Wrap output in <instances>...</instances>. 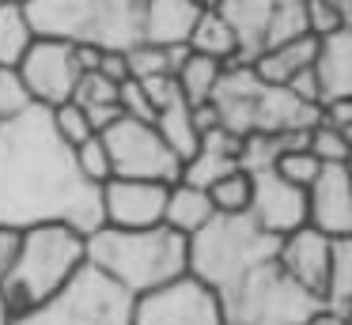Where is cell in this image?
<instances>
[{"mask_svg":"<svg viewBox=\"0 0 352 325\" xmlns=\"http://www.w3.org/2000/svg\"><path fill=\"white\" fill-rule=\"evenodd\" d=\"M72 159H76V170L84 174L91 186H102V181L110 178V155H107V144L99 140V133H95L91 140L76 144V148H72Z\"/></svg>","mask_w":352,"mask_h":325,"instance_id":"obj_28","label":"cell"},{"mask_svg":"<svg viewBox=\"0 0 352 325\" xmlns=\"http://www.w3.org/2000/svg\"><path fill=\"white\" fill-rule=\"evenodd\" d=\"M38 38L95 49H133L140 42V0H23Z\"/></svg>","mask_w":352,"mask_h":325,"instance_id":"obj_5","label":"cell"},{"mask_svg":"<svg viewBox=\"0 0 352 325\" xmlns=\"http://www.w3.org/2000/svg\"><path fill=\"white\" fill-rule=\"evenodd\" d=\"M87 265L107 272L114 284L137 295L190 272V238L170 227H107L99 223L87 234Z\"/></svg>","mask_w":352,"mask_h":325,"instance_id":"obj_2","label":"cell"},{"mask_svg":"<svg viewBox=\"0 0 352 325\" xmlns=\"http://www.w3.org/2000/svg\"><path fill=\"white\" fill-rule=\"evenodd\" d=\"M201 12L197 0H140V42L186 45Z\"/></svg>","mask_w":352,"mask_h":325,"instance_id":"obj_15","label":"cell"},{"mask_svg":"<svg viewBox=\"0 0 352 325\" xmlns=\"http://www.w3.org/2000/svg\"><path fill=\"white\" fill-rule=\"evenodd\" d=\"M12 325H133V295L84 261L57 291Z\"/></svg>","mask_w":352,"mask_h":325,"instance_id":"obj_6","label":"cell"},{"mask_svg":"<svg viewBox=\"0 0 352 325\" xmlns=\"http://www.w3.org/2000/svg\"><path fill=\"white\" fill-rule=\"evenodd\" d=\"M307 193V223L326 238H352V178L349 163H326Z\"/></svg>","mask_w":352,"mask_h":325,"instance_id":"obj_12","label":"cell"},{"mask_svg":"<svg viewBox=\"0 0 352 325\" xmlns=\"http://www.w3.org/2000/svg\"><path fill=\"white\" fill-rule=\"evenodd\" d=\"M19 87H23L27 102L34 106H57L69 102L72 91H76L80 76V57L72 42H57V38H34L27 45V53L16 65Z\"/></svg>","mask_w":352,"mask_h":325,"instance_id":"obj_9","label":"cell"},{"mask_svg":"<svg viewBox=\"0 0 352 325\" xmlns=\"http://www.w3.org/2000/svg\"><path fill=\"white\" fill-rule=\"evenodd\" d=\"M155 133L163 136V140H167V148L175 151L178 159H190L193 155V148H197V128H193V113H190V102H186L182 95L178 98H170L167 106H163V110H155Z\"/></svg>","mask_w":352,"mask_h":325,"instance_id":"obj_20","label":"cell"},{"mask_svg":"<svg viewBox=\"0 0 352 325\" xmlns=\"http://www.w3.org/2000/svg\"><path fill=\"white\" fill-rule=\"evenodd\" d=\"M318 121H326V125L349 133V128H352V98H333V102H322L318 106Z\"/></svg>","mask_w":352,"mask_h":325,"instance_id":"obj_33","label":"cell"},{"mask_svg":"<svg viewBox=\"0 0 352 325\" xmlns=\"http://www.w3.org/2000/svg\"><path fill=\"white\" fill-rule=\"evenodd\" d=\"M50 121H54V133L61 136L69 148H76V144H84V140H91V136H95L87 113L80 110L76 102H57V106H50Z\"/></svg>","mask_w":352,"mask_h":325,"instance_id":"obj_26","label":"cell"},{"mask_svg":"<svg viewBox=\"0 0 352 325\" xmlns=\"http://www.w3.org/2000/svg\"><path fill=\"white\" fill-rule=\"evenodd\" d=\"M246 216L273 238H284L296 227L307 223V193L292 181H284L276 170L250 174V208Z\"/></svg>","mask_w":352,"mask_h":325,"instance_id":"obj_11","label":"cell"},{"mask_svg":"<svg viewBox=\"0 0 352 325\" xmlns=\"http://www.w3.org/2000/svg\"><path fill=\"white\" fill-rule=\"evenodd\" d=\"M329 249H333V238H326V234L314 231L311 223H303L292 234L276 238V265L284 269V276L296 280L303 291H311L314 299L322 302L326 272H329Z\"/></svg>","mask_w":352,"mask_h":325,"instance_id":"obj_13","label":"cell"},{"mask_svg":"<svg viewBox=\"0 0 352 325\" xmlns=\"http://www.w3.org/2000/svg\"><path fill=\"white\" fill-rule=\"evenodd\" d=\"M322 4H329L333 12H341V15H349V19H352V0H322Z\"/></svg>","mask_w":352,"mask_h":325,"instance_id":"obj_37","label":"cell"},{"mask_svg":"<svg viewBox=\"0 0 352 325\" xmlns=\"http://www.w3.org/2000/svg\"><path fill=\"white\" fill-rule=\"evenodd\" d=\"M223 76V65L212 57H201V53H186V60L175 68V83H178V95L186 98L190 106L208 102Z\"/></svg>","mask_w":352,"mask_h":325,"instance_id":"obj_21","label":"cell"},{"mask_svg":"<svg viewBox=\"0 0 352 325\" xmlns=\"http://www.w3.org/2000/svg\"><path fill=\"white\" fill-rule=\"evenodd\" d=\"M311 57H314V38L303 34V38H292V42L273 45V49H261L258 57L250 60V68H254V76H258V80L284 87V83H288L296 72L311 68Z\"/></svg>","mask_w":352,"mask_h":325,"instance_id":"obj_18","label":"cell"},{"mask_svg":"<svg viewBox=\"0 0 352 325\" xmlns=\"http://www.w3.org/2000/svg\"><path fill=\"white\" fill-rule=\"evenodd\" d=\"M269 8H288V4H303V0H265Z\"/></svg>","mask_w":352,"mask_h":325,"instance_id":"obj_38","label":"cell"},{"mask_svg":"<svg viewBox=\"0 0 352 325\" xmlns=\"http://www.w3.org/2000/svg\"><path fill=\"white\" fill-rule=\"evenodd\" d=\"M303 23H307V34L311 38H322V34H333V30L352 27L349 15L333 12V8L322 4V0H303Z\"/></svg>","mask_w":352,"mask_h":325,"instance_id":"obj_29","label":"cell"},{"mask_svg":"<svg viewBox=\"0 0 352 325\" xmlns=\"http://www.w3.org/2000/svg\"><path fill=\"white\" fill-rule=\"evenodd\" d=\"M140 87H144V95H148V102H152V110H163L170 98H178V83H175V76H170V72L148 76V80H140Z\"/></svg>","mask_w":352,"mask_h":325,"instance_id":"obj_32","label":"cell"},{"mask_svg":"<svg viewBox=\"0 0 352 325\" xmlns=\"http://www.w3.org/2000/svg\"><path fill=\"white\" fill-rule=\"evenodd\" d=\"M205 193H208V201H212L216 216H243V212L250 208V174H246L243 166H235V170H228L223 178H216Z\"/></svg>","mask_w":352,"mask_h":325,"instance_id":"obj_24","label":"cell"},{"mask_svg":"<svg viewBox=\"0 0 352 325\" xmlns=\"http://www.w3.org/2000/svg\"><path fill=\"white\" fill-rule=\"evenodd\" d=\"M239 140H243V136L228 133L223 125L201 133L193 155L182 163V178H178V181H190V186L208 189L216 178H223L228 170H235V166H239Z\"/></svg>","mask_w":352,"mask_h":325,"instance_id":"obj_16","label":"cell"},{"mask_svg":"<svg viewBox=\"0 0 352 325\" xmlns=\"http://www.w3.org/2000/svg\"><path fill=\"white\" fill-rule=\"evenodd\" d=\"M87 261V234L69 223H38L19 231L16 261L8 276L0 280V302L8 317H23L50 291L65 284L80 265Z\"/></svg>","mask_w":352,"mask_h":325,"instance_id":"obj_3","label":"cell"},{"mask_svg":"<svg viewBox=\"0 0 352 325\" xmlns=\"http://www.w3.org/2000/svg\"><path fill=\"white\" fill-rule=\"evenodd\" d=\"M118 106H122V117L155 121L152 102H148V95H144V87H140V80H133V76L118 83Z\"/></svg>","mask_w":352,"mask_h":325,"instance_id":"obj_30","label":"cell"},{"mask_svg":"<svg viewBox=\"0 0 352 325\" xmlns=\"http://www.w3.org/2000/svg\"><path fill=\"white\" fill-rule=\"evenodd\" d=\"M4 4H23V0H0V8H4Z\"/></svg>","mask_w":352,"mask_h":325,"instance_id":"obj_40","label":"cell"},{"mask_svg":"<svg viewBox=\"0 0 352 325\" xmlns=\"http://www.w3.org/2000/svg\"><path fill=\"white\" fill-rule=\"evenodd\" d=\"M303 325H349V314L329 310V306H318V310H311V317H307Z\"/></svg>","mask_w":352,"mask_h":325,"instance_id":"obj_36","label":"cell"},{"mask_svg":"<svg viewBox=\"0 0 352 325\" xmlns=\"http://www.w3.org/2000/svg\"><path fill=\"white\" fill-rule=\"evenodd\" d=\"M208 102H212L220 125L235 136L299 133L318 121V106L299 102L288 87L258 80L250 65H223V76Z\"/></svg>","mask_w":352,"mask_h":325,"instance_id":"obj_4","label":"cell"},{"mask_svg":"<svg viewBox=\"0 0 352 325\" xmlns=\"http://www.w3.org/2000/svg\"><path fill=\"white\" fill-rule=\"evenodd\" d=\"M34 38L38 34L31 30V19H27L23 4L0 8V68H16Z\"/></svg>","mask_w":352,"mask_h":325,"instance_id":"obj_23","label":"cell"},{"mask_svg":"<svg viewBox=\"0 0 352 325\" xmlns=\"http://www.w3.org/2000/svg\"><path fill=\"white\" fill-rule=\"evenodd\" d=\"M163 181L144 178H107L99 186V216L107 227H160L163 223V204H167Z\"/></svg>","mask_w":352,"mask_h":325,"instance_id":"obj_10","label":"cell"},{"mask_svg":"<svg viewBox=\"0 0 352 325\" xmlns=\"http://www.w3.org/2000/svg\"><path fill=\"white\" fill-rule=\"evenodd\" d=\"M322 306L341 310V314H352V238H333Z\"/></svg>","mask_w":352,"mask_h":325,"instance_id":"obj_22","label":"cell"},{"mask_svg":"<svg viewBox=\"0 0 352 325\" xmlns=\"http://www.w3.org/2000/svg\"><path fill=\"white\" fill-rule=\"evenodd\" d=\"M69 223L91 234L102 223L99 186L76 170L72 148L54 133L50 106H23L0 121V227L27 231Z\"/></svg>","mask_w":352,"mask_h":325,"instance_id":"obj_1","label":"cell"},{"mask_svg":"<svg viewBox=\"0 0 352 325\" xmlns=\"http://www.w3.org/2000/svg\"><path fill=\"white\" fill-rule=\"evenodd\" d=\"M186 45H190V53L212 57V60H220V65H243L235 30L228 27V19H223L216 8H205V12L197 15V23H193L190 42H186Z\"/></svg>","mask_w":352,"mask_h":325,"instance_id":"obj_19","label":"cell"},{"mask_svg":"<svg viewBox=\"0 0 352 325\" xmlns=\"http://www.w3.org/2000/svg\"><path fill=\"white\" fill-rule=\"evenodd\" d=\"M95 72H102L107 80H114V83L129 80V65H125V53H118V49H102V53H99V65H95Z\"/></svg>","mask_w":352,"mask_h":325,"instance_id":"obj_34","label":"cell"},{"mask_svg":"<svg viewBox=\"0 0 352 325\" xmlns=\"http://www.w3.org/2000/svg\"><path fill=\"white\" fill-rule=\"evenodd\" d=\"M216 216L212 201L201 186H190V181H175L167 189V204H163V227L178 231L182 238H193L208 219Z\"/></svg>","mask_w":352,"mask_h":325,"instance_id":"obj_17","label":"cell"},{"mask_svg":"<svg viewBox=\"0 0 352 325\" xmlns=\"http://www.w3.org/2000/svg\"><path fill=\"white\" fill-rule=\"evenodd\" d=\"M322 166H326V163H318V159H314L311 151H307V144H303V148H288V151H284V155L273 163V170L280 174L284 181H292V186L307 189V186L314 181V174L322 170Z\"/></svg>","mask_w":352,"mask_h":325,"instance_id":"obj_27","label":"cell"},{"mask_svg":"<svg viewBox=\"0 0 352 325\" xmlns=\"http://www.w3.org/2000/svg\"><path fill=\"white\" fill-rule=\"evenodd\" d=\"M110 155V178H144V181H163L175 186L182 178V159L167 148L152 121L137 117H118L99 133Z\"/></svg>","mask_w":352,"mask_h":325,"instance_id":"obj_7","label":"cell"},{"mask_svg":"<svg viewBox=\"0 0 352 325\" xmlns=\"http://www.w3.org/2000/svg\"><path fill=\"white\" fill-rule=\"evenodd\" d=\"M16 246H19V231H12V227H0V280L8 276L12 261H16Z\"/></svg>","mask_w":352,"mask_h":325,"instance_id":"obj_35","label":"cell"},{"mask_svg":"<svg viewBox=\"0 0 352 325\" xmlns=\"http://www.w3.org/2000/svg\"><path fill=\"white\" fill-rule=\"evenodd\" d=\"M311 72L318 83V106L333 98H352V27L314 38Z\"/></svg>","mask_w":352,"mask_h":325,"instance_id":"obj_14","label":"cell"},{"mask_svg":"<svg viewBox=\"0 0 352 325\" xmlns=\"http://www.w3.org/2000/svg\"><path fill=\"white\" fill-rule=\"evenodd\" d=\"M133 325H223L212 287L193 272L133 299Z\"/></svg>","mask_w":352,"mask_h":325,"instance_id":"obj_8","label":"cell"},{"mask_svg":"<svg viewBox=\"0 0 352 325\" xmlns=\"http://www.w3.org/2000/svg\"><path fill=\"white\" fill-rule=\"evenodd\" d=\"M23 106H31V102H27L23 87H19L16 68H0V121L16 117V113L23 110Z\"/></svg>","mask_w":352,"mask_h":325,"instance_id":"obj_31","label":"cell"},{"mask_svg":"<svg viewBox=\"0 0 352 325\" xmlns=\"http://www.w3.org/2000/svg\"><path fill=\"white\" fill-rule=\"evenodd\" d=\"M0 325H12V317H8V310H4V302H0Z\"/></svg>","mask_w":352,"mask_h":325,"instance_id":"obj_39","label":"cell"},{"mask_svg":"<svg viewBox=\"0 0 352 325\" xmlns=\"http://www.w3.org/2000/svg\"><path fill=\"white\" fill-rule=\"evenodd\" d=\"M307 151L318 163H349V133L326 125V121H314L307 128Z\"/></svg>","mask_w":352,"mask_h":325,"instance_id":"obj_25","label":"cell"}]
</instances>
